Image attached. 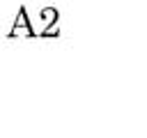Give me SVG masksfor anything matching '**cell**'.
Returning <instances> with one entry per match:
<instances>
[{
	"instance_id": "1",
	"label": "cell",
	"mask_w": 147,
	"mask_h": 138,
	"mask_svg": "<svg viewBox=\"0 0 147 138\" xmlns=\"http://www.w3.org/2000/svg\"><path fill=\"white\" fill-rule=\"evenodd\" d=\"M16 34H25V37H32V34H34V30H32V25H30V21H28L25 7L18 9V18H16V23H14L11 32H9V37H16Z\"/></svg>"
},
{
	"instance_id": "2",
	"label": "cell",
	"mask_w": 147,
	"mask_h": 138,
	"mask_svg": "<svg viewBox=\"0 0 147 138\" xmlns=\"http://www.w3.org/2000/svg\"><path fill=\"white\" fill-rule=\"evenodd\" d=\"M41 18L46 21V28L53 25V23L57 21V9H55V7H46V9H41Z\"/></svg>"
}]
</instances>
